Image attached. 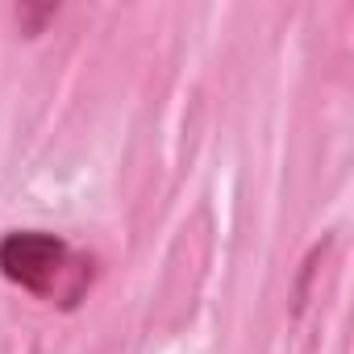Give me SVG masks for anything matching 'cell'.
Wrapping results in <instances>:
<instances>
[{
	"label": "cell",
	"mask_w": 354,
	"mask_h": 354,
	"mask_svg": "<svg viewBox=\"0 0 354 354\" xmlns=\"http://www.w3.org/2000/svg\"><path fill=\"white\" fill-rule=\"evenodd\" d=\"M329 246H333V238H321V242H313L308 254L300 259V271H296V283H292V317H304V308H308V300H313V279H317V271H321Z\"/></svg>",
	"instance_id": "7a4b0ae2"
},
{
	"label": "cell",
	"mask_w": 354,
	"mask_h": 354,
	"mask_svg": "<svg viewBox=\"0 0 354 354\" xmlns=\"http://www.w3.org/2000/svg\"><path fill=\"white\" fill-rule=\"evenodd\" d=\"M59 13H63L59 0H21V5H13V21H17V30H21V38H26V42L42 38V34H46V26H50Z\"/></svg>",
	"instance_id": "3957f363"
},
{
	"label": "cell",
	"mask_w": 354,
	"mask_h": 354,
	"mask_svg": "<svg viewBox=\"0 0 354 354\" xmlns=\"http://www.w3.org/2000/svg\"><path fill=\"white\" fill-rule=\"evenodd\" d=\"M0 275L13 288L71 313L84 304L88 288L96 279V259L80 254L63 234L9 230V234H0Z\"/></svg>",
	"instance_id": "6da1fadb"
}]
</instances>
